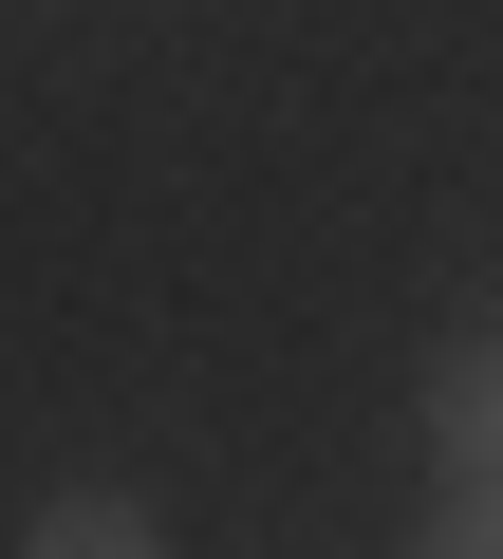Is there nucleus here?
Returning a JSON list of instances; mask_svg holds the SVG:
<instances>
[{"mask_svg": "<svg viewBox=\"0 0 503 559\" xmlns=\"http://www.w3.org/2000/svg\"><path fill=\"white\" fill-rule=\"evenodd\" d=\"M20 559H168V522H149L131 485H57V503L20 522Z\"/></svg>", "mask_w": 503, "mask_h": 559, "instance_id": "obj_1", "label": "nucleus"}, {"mask_svg": "<svg viewBox=\"0 0 503 559\" xmlns=\"http://www.w3.org/2000/svg\"><path fill=\"white\" fill-rule=\"evenodd\" d=\"M410 559H503V485H466V503H447V522H429Z\"/></svg>", "mask_w": 503, "mask_h": 559, "instance_id": "obj_3", "label": "nucleus"}, {"mask_svg": "<svg viewBox=\"0 0 503 559\" xmlns=\"http://www.w3.org/2000/svg\"><path fill=\"white\" fill-rule=\"evenodd\" d=\"M429 429H447V466H466V485H503V336H466V355L429 373Z\"/></svg>", "mask_w": 503, "mask_h": 559, "instance_id": "obj_2", "label": "nucleus"}]
</instances>
